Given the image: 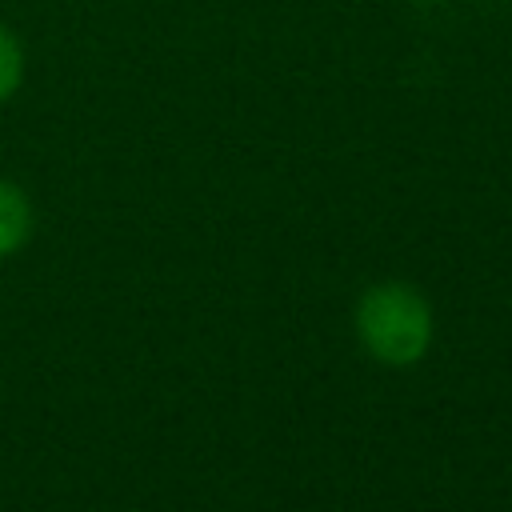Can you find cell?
Wrapping results in <instances>:
<instances>
[{
    "instance_id": "obj_1",
    "label": "cell",
    "mask_w": 512,
    "mask_h": 512,
    "mask_svg": "<svg viewBox=\"0 0 512 512\" xmlns=\"http://www.w3.org/2000/svg\"><path fill=\"white\" fill-rule=\"evenodd\" d=\"M352 328H356L360 348L376 364H388V368L420 364L432 348V336H436L432 304L424 300L420 288H412L404 280L368 284L356 300Z\"/></svg>"
},
{
    "instance_id": "obj_2",
    "label": "cell",
    "mask_w": 512,
    "mask_h": 512,
    "mask_svg": "<svg viewBox=\"0 0 512 512\" xmlns=\"http://www.w3.org/2000/svg\"><path fill=\"white\" fill-rule=\"evenodd\" d=\"M32 224H36V216H32L28 192L20 184H12V180L0 176V260L16 256L28 244Z\"/></svg>"
},
{
    "instance_id": "obj_3",
    "label": "cell",
    "mask_w": 512,
    "mask_h": 512,
    "mask_svg": "<svg viewBox=\"0 0 512 512\" xmlns=\"http://www.w3.org/2000/svg\"><path fill=\"white\" fill-rule=\"evenodd\" d=\"M20 80H24V48H20V40L0 24V104L16 96Z\"/></svg>"
}]
</instances>
